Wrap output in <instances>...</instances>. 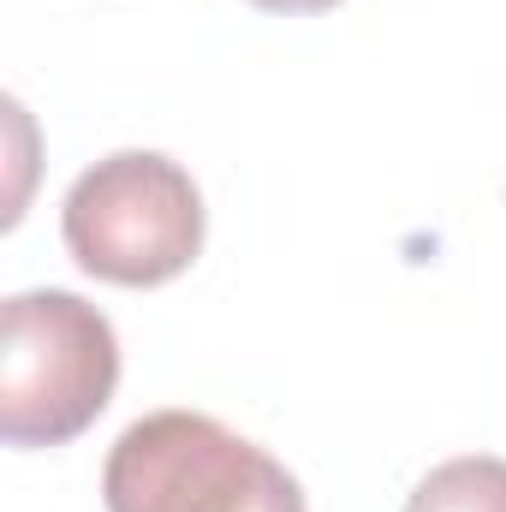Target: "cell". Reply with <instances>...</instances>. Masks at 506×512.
<instances>
[{"instance_id":"obj_1","label":"cell","mask_w":506,"mask_h":512,"mask_svg":"<svg viewBox=\"0 0 506 512\" xmlns=\"http://www.w3.org/2000/svg\"><path fill=\"white\" fill-rule=\"evenodd\" d=\"M120 387L114 322L78 292H12L0 316V441L66 447Z\"/></svg>"},{"instance_id":"obj_5","label":"cell","mask_w":506,"mask_h":512,"mask_svg":"<svg viewBox=\"0 0 506 512\" xmlns=\"http://www.w3.org/2000/svg\"><path fill=\"white\" fill-rule=\"evenodd\" d=\"M262 12H328V6H340V0H251Z\"/></svg>"},{"instance_id":"obj_3","label":"cell","mask_w":506,"mask_h":512,"mask_svg":"<svg viewBox=\"0 0 506 512\" xmlns=\"http://www.w3.org/2000/svg\"><path fill=\"white\" fill-rule=\"evenodd\" d=\"M108 512H304L298 477L209 411H149L108 447Z\"/></svg>"},{"instance_id":"obj_2","label":"cell","mask_w":506,"mask_h":512,"mask_svg":"<svg viewBox=\"0 0 506 512\" xmlns=\"http://www.w3.org/2000/svg\"><path fill=\"white\" fill-rule=\"evenodd\" d=\"M60 239L108 286H167L203 251V191L173 155L120 149L72 179Z\"/></svg>"},{"instance_id":"obj_4","label":"cell","mask_w":506,"mask_h":512,"mask_svg":"<svg viewBox=\"0 0 506 512\" xmlns=\"http://www.w3.org/2000/svg\"><path fill=\"white\" fill-rule=\"evenodd\" d=\"M405 512H506V459L465 453V459L435 465L411 489Z\"/></svg>"}]
</instances>
